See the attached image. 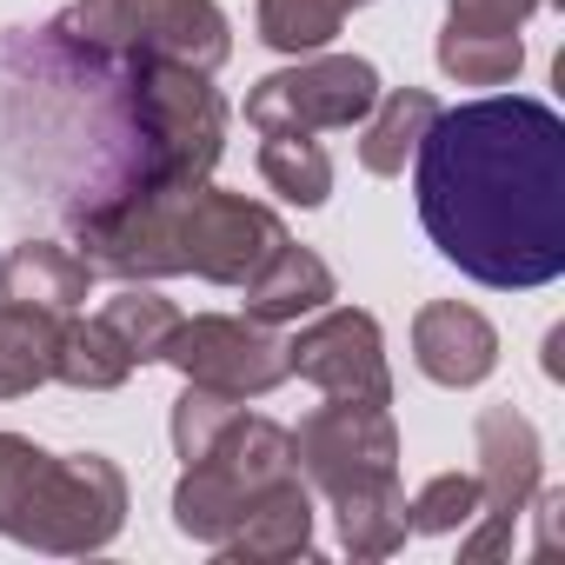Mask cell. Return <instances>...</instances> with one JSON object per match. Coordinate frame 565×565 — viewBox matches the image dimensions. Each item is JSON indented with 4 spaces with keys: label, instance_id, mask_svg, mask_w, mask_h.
I'll return each instance as SVG.
<instances>
[{
    "label": "cell",
    "instance_id": "cell-27",
    "mask_svg": "<svg viewBox=\"0 0 565 565\" xmlns=\"http://www.w3.org/2000/svg\"><path fill=\"white\" fill-rule=\"evenodd\" d=\"M545 0H446V28L459 34H519Z\"/></svg>",
    "mask_w": 565,
    "mask_h": 565
},
{
    "label": "cell",
    "instance_id": "cell-20",
    "mask_svg": "<svg viewBox=\"0 0 565 565\" xmlns=\"http://www.w3.org/2000/svg\"><path fill=\"white\" fill-rule=\"evenodd\" d=\"M54 380L74 386V393H114V386L134 380V360H127V347H120L100 320H74V313H67L61 353H54Z\"/></svg>",
    "mask_w": 565,
    "mask_h": 565
},
{
    "label": "cell",
    "instance_id": "cell-15",
    "mask_svg": "<svg viewBox=\"0 0 565 565\" xmlns=\"http://www.w3.org/2000/svg\"><path fill=\"white\" fill-rule=\"evenodd\" d=\"M134 54L193 67V74H220L226 54H233V34H226V14L213 8V0H147Z\"/></svg>",
    "mask_w": 565,
    "mask_h": 565
},
{
    "label": "cell",
    "instance_id": "cell-21",
    "mask_svg": "<svg viewBox=\"0 0 565 565\" xmlns=\"http://www.w3.org/2000/svg\"><path fill=\"white\" fill-rule=\"evenodd\" d=\"M259 180L294 206H327L333 160L313 134H259Z\"/></svg>",
    "mask_w": 565,
    "mask_h": 565
},
{
    "label": "cell",
    "instance_id": "cell-14",
    "mask_svg": "<svg viewBox=\"0 0 565 565\" xmlns=\"http://www.w3.org/2000/svg\"><path fill=\"white\" fill-rule=\"evenodd\" d=\"M333 266L313 253V246H294V239H279L273 259L246 279V320L259 327H287V320H307L320 307H333Z\"/></svg>",
    "mask_w": 565,
    "mask_h": 565
},
{
    "label": "cell",
    "instance_id": "cell-17",
    "mask_svg": "<svg viewBox=\"0 0 565 565\" xmlns=\"http://www.w3.org/2000/svg\"><path fill=\"white\" fill-rule=\"evenodd\" d=\"M433 114H439V94H426V87H393V94H380L373 114L360 120V167L380 173V180L406 173V160H413V147L426 140Z\"/></svg>",
    "mask_w": 565,
    "mask_h": 565
},
{
    "label": "cell",
    "instance_id": "cell-6",
    "mask_svg": "<svg viewBox=\"0 0 565 565\" xmlns=\"http://www.w3.org/2000/svg\"><path fill=\"white\" fill-rule=\"evenodd\" d=\"M472 479H479V519L466 525L459 539V558L466 565H486V558H505L512 552V532L545 479V446H539V426L519 413V406H486L472 419Z\"/></svg>",
    "mask_w": 565,
    "mask_h": 565
},
{
    "label": "cell",
    "instance_id": "cell-22",
    "mask_svg": "<svg viewBox=\"0 0 565 565\" xmlns=\"http://www.w3.org/2000/svg\"><path fill=\"white\" fill-rule=\"evenodd\" d=\"M94 320L127 347V360H134V366H153V360H160V347H167V333L180 327L173 300H160V294H153V279H127V287H120Z\"/></svg>",
    "mask_w": 565,
    "mask_h": 565
},
{
    "label": "cell",
    "instance_id": "cell-5",
    "mask_svg": "<svg viewBox=\"0 0 565 565\" xmlns=\"http://www.w3.org/2000/svg\"><path fill=\"white\" fill-rule=\"evenodd\" d=\"M287 239V220L273 206L226 193L213 180L173 193V220H167V259L173 273L213 279V287H246V279L273 259V246Z\"/></svg>",
    "mask_w": 565,
    "mask_h": 565
},
{
    "label": "cell",
    "instance_id": "cell-24",
    "mask_svg": "<svg viewBox=\"0 0 565 565\" xmlns=\"http://www.w3.org/2000/svg\"><path fill=\"white\" fill-rule=\"evenodd\" d=\"M472 519H479V479H472V472H433V479L406 499V532H426V539L466 532Z\"/></svg>",
    "mask_w": 565,
    "mask_h": 565
},
{
    "label": "cell",
    "instance_id": "cell-10",
    "mask_svg": "<svg viewBox=\"0 0 565 565\" xmlns=\"http://www.w3.org/2000/svg\"><path fill=\"white\" fill-rule=\"evenodd\" d=\"M287 366L320 386L327 399H366L393 406V373H386V340L366 307H320L307 327L287 340Z\"/></svg>",
    "mask_w": 565,
    "mask_h": 565
},
{
    "label": "cell",
    "instance_id": "cell-9",
    "mask_svg": "<svg viewBox=\"0 0 565 565\" xmlns=\"http://www.w3.org/2000/svg\"><path fill=\"white\" fill-rule=\"evenodd\" d=\"M294 466L313 492H347L366 479L399 472V426L393 406H366V399H327L320 413L300 419L294 433Z\"/></svg>",
    "mask_w": 565,
    "mask_h": 565
},
{
    "label": "cell",
    "instance_id": "cell-26",
    "mask_svg": "<svg viewBox=\"0 0 565 565\" xmlns=\"http://www.w3.org/2000/svg\"><path fill=\"white\" fill-rule=\"evenodd\" d=\"M233 413H239L233 393H213V386H193V380H186V393L173 399V452H180V459H200V452L226 433Z\"/></svg>",
    "mask_w": 565,
    "mask_h": 565
},
{
    "label": "cell",
    "instance_id": "cell-13",
    "mask_svg": "<svg viewBox=\"0 0 565 565\" xmlns=\"http://www.w3.org/2000/svg\"><path fill=\"white\" fill-rule=\"evenodd\" d=\"M87 287H94V266L61 239H21V246L0 253V300H14V307L81 313Z\"/></svg>",
    "mask_w": 565,
    "mask_h": 565
},
{
    "label": "cell",
    "instance_id": "cell-11",
    "mask_svg": "<svg viewBox=\"0 0 565 565\" xmlns=\"http://www.w3.org/2000/svg\"><path fill=\"white\" fill-rule=\"evenodd\" d=\"M413 360L433 386H479L499 366V333L479 307L466 300H433L413 313Z\"/></svg>",
    "mask_w": 565,
    "mask_h": 565
},
{
    "label": "cell",
    "instance_id": "cell-3",
    "mask_svg": "<svg viewBox=\"0 0 565 565\" xmlns=\"http://www.w3.org/2000/svg\"><path fill=\"white\" fill-rule=\"evenodd\" d=\"M127 525V472L107 452H47L0 433V539L81 558L114 545Z\"/></svg>",
    "mask_w": 565,
    "mask_h": 565
},
{
    "label": "cell",
    "instance_id": "cell-2",
    "mask_svg": "<svg viewBox=\"0 0 565 565\" xmlns=\"http://www.w3.org/2000/svg\"><path fill=\"white\" fill-rule=\"evenodd\" d=\"M426 239L479 287L525 294L565 273V120L532 94L439 107L413 147Z\"/></svg>",
    "mask_w": 565,
    "mask_h": 565
},
{
    "label": "cell",
    "instance_id": "cell-19",
    "mask_svg": "<svg viewBox=\"0 0 565 565\" xmlns=\"http://www.w3.org/2000/svg\"><path fill=\"white\" fill-rule=\"evenodd\" d=\"M353 8H373V0H259L253 28H259V41L273 54H294L300 61V54H320L347 28Z\"/></svg>",
    "mask_w": 565,
    "mask_h": 565
},
{
    "label": "cell",
    "instance_id": "cell-4",
    "mask_svg": "<svg viewBox=\"0 0 565 565\" xmlns=\"http://www.w3.org/2000/svg\"><path fill=\"white\" fill-rule=\"evenodd\" d=\"M287 472H300V466H294V433L239 406V413L226 419V433H220L200 459H186V472H180V486H173V525H180L193 545H213V552H220V539L239 525V512H246L273 479H287Z\"/></svg>",
    "mask_w": 565,
    "mask_h": 565
},
{
    "label": "cell",
    "instance_id": "cell-18",
    "mask_svg": "<svg viewBox=\"0 0 565 565\" xmlns=\"http://www.w3.org/2000/svg\"><path fill=\"white\" fill-rule=\"evenodd\" d=\"M333 525H340V545L353 558H393L406 545V492H399V472L333 492Z\"/></svg>",
    "mask_w": 565,
    "mask_h": 565
},
{
    "label": "cell",
    "instance_id": "cell-16",
    "mask_svg": "<svg viewBox=\"0 0 565 565\" xmlns=\"http://www.w3.org/2000/svg\"><path fill=\"white\" fill-rule=\"evenodd\" d=\"M61 327H67V313L0 300V399H28L34 386L54 380Z\"/></svg>",
    "mask_w": 565,
    "mask_h": 565
},
{
    "label": "cell",
    "instance_id": "cell-25",
    "mask_svg": "<svg viewBox=\"0 0 565 565\" xmlns=\"http://www.w3.org/2000/svg\"><path fill=\"white\" fill-rule=\"evenodd\" d=\"M140 21H147V0H74L67 14H54L61 34H74V41H87L100 54H134Z\"/></svg>",
    "mask_w": 565,
    "mask_h": 565
},
{
    "label": "cell",
    "instance_id": "cell-1",
    "mask_svg": "<svg viewBox=\"0 0 565 565\" xmlns=\"http://www.w3.org/2000/svg\"><path fill=\"white\" fill-rule=\"evenodd\" d=\"M226 100L213 74L100 54L74 34H0V200L41 206L67 233L140 200L213 180Z\"/></svg>",
    "mask_w": 565,
    "mask_h": 565
},
{
    "label": "cell",
    "instance_id": "cell-7",
    "mask_svg": "<svg viewBox=\"0 0 565 565\" xmlns=\"http://www.w3.org/2000/svg\"><path fill=\"white\" fill-rule=\"evenodd\" d=\"M380 67L360 54H300L246 94V127L259 134H353L380 100Z\"/></svg>",
    "mask_w": 565,
    "mask_h": 565
},
{
    "label": "cell",
    "instance_id": "cell-12",
    "mask_svg": "<svg viewBox=\"0 0 565 565\" xmlns=\"http://www.w3.org/2000/svg\"><path fill=\"white\" fill-rule=\"evenodd\" d=\"M226 558H246V565H279V558H307L313 552V486L300 472L273 479L246 512L239 525L220 539Z\"/></svg>",
    "mask_w": 565,
    "mask_h": 565
},
{
    "label": "cell",
    "instance_id": "cell-23",
    "mask_svg": "<svg viewBox=\"0 0 565 565\" xmlns=\"http://www.w3.org/2000/svg\"><path fill=\"white\" fill-rule=\"evenodd\" d=\"M433 54H439V74L459 81V87H505L525 67V41L519 34H459V28H439Z\"/></svg>",
    "mask_w": 565,
    "mask_h": 565
},
{
    "label": "cell",
    "instance_id": "cell-8",
    "mask_svg": "<svg viewBox=\"0 0 565 565\" xmlns=\"http://www.w3.org/2000/svg\"><path fill=\"white\" fill-rule=\"evenodd\" d=\"M160 360L193 380V386H213V393H233V399H259L273 386H287L294 366H287V340H273V327L259 320H233V313H193L167 333Z\"/></svg>",
    "mask_w": 565,
    "mask_h": 565
}]
</instances>
